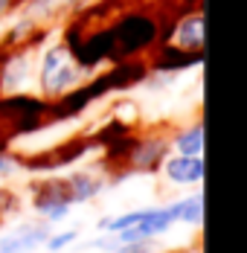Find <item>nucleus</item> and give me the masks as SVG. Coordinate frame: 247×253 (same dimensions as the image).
<instances>
[{"label":"nucleus","mask_w":247,"mask_h":253,"mask_svg":"<svg viewBox=\"0 0 247 253\" xmlns=\"http://www.w3.org/2000/svg\"><path fill=\"white\" fill-rule=\"evenodd\" d=\"M64 180H67V192H70V201L73 204L93 201L99 192L105 189V180L99 175H90V172H73V175H67Z\"/></svg>","instance_id":"obj_6"},{"label":"nucleus","mask_w":247,"mask_h":253,"mask_svg":"<svg viewBox=\"0 0 247 253\" xmlns=\"http://www.w3.org/2000/svg\"><path fill=\"white\" fill-rule=\"evenodd\" d=\"M177 154H186V157H201L204 154V126H189L183 131L174 134V140L169 143Z\"/></svg>","instance_id":"obj_10"},{"label":"nucleus","mask_w":247,"mask_h":253,"mask_svg":"<svg viewBox=\"0 0 247 253\" xmlns=\"http://www.w3.org/2000/svg\"><path fill=\"white\" fill-rule=\"evenodd\" d=\"M15 169H18V163H15L9 154H0V180H3V177H9Z\"/></svg>","instance_id":"obj_13"},{"label":"nucleus","mask_w":247,"mask_h":253,"mask_svg":"<svg viewBox=\"0 0 247 253\" xmlns=\"http://www.w3.org/2000/svg\"><path fill=\"white\" fill-rule=\"evenodd\" d=\"M131 160V169L134 172H157L160 169V163L169 157V140H154V137H148V140H143L140 143V149H131V154H128Z\"/></svg>","instance_id":"obj_5"},{"label":"nucleus","mask_w":247,"mask_h":253,"mask_svg":"<svg viewBox=\"0 0 247 253\" xmlns=\"http://www.w3.org/2000/svg\"><path fill=\"white\" fill-rule=\"evenodd\" d=\"M49 233H52V227L47 221H41V224H18L15 230L0 236V253H32L38 248H44Z\"/></svg>","instance_id":"obj_2"},{"label":"nucleus","mask_w":247,"mask_h":253,"mask_svg":"<svg viewBox=\"0 0 247 253\" xmlns=\"http://www.w3.org/2000/svg\"><path fill=\"white\" fill-rule=\"evenodd\" d=\"M169 212H172V221H183L189 227H201L204 224V192H195L189 198L172 201L169 204Z\"/></svg>","instance_id":"obj_9"},{"label":"nucleus","mask_w":247,"mask_h":253,"mask_svg":"<svg viewBox=\"0 0 247 253\" xmlns=\"http://www.w3.org/2000/svg\"><path fill=\"white\" fill-rule=\"evenodd\" d=\"M163 175L174 186H198L204 180V157H186V154H172L160 163Z\"/></svg>","instance_id":"obj_4"},{"label":"nucleus","mask_w":247,"mask_h":253,"mask_svg":"<svg viewBox=\"0 0 247 253\" xmlns=\"http://www.w3.org/2000/svg\"><path fill=\"white\" fill-rule=\"evenodd\" d=\"M73 207L70 192H67V180L64 177H49V180H38L32 183V210L44 218L49 210L55 207Z\"/></svg>","instance_id":"obj_3"},{"label":"nucleus","mask_w":247,"mask_h":253,"mask_svg":"<svg viewBox=\"0 0 247 253\" xmlns=\"http://www.w3.org/2000/svg\"><path fill=\"white\" fill-rule=\"evenodd\" d=\"M108 253H157L154 242H131V245H114Z\"/></svg>","instance_id":"obj_12"},{"label":"nucleus","mask_w":247,"mask_h":253,"mask_svg":"<svg viewBox=\"0 0 247 253\" xmlns=\"http://www.w3.org/2000/svg\"><path fill=\"white\" fill-rule=\"evenodd\" d=\"M76 239H79V230H64V233H49V239L44 242V248H47V253H61V251H67V248L73 245Z\"/></svg>","instance_id":"obj_11"},{"label":"nucleus","mask_w":247,"mask_h":253,"mask_svg":"<svg viewBox=\"0 0 247 253\" xmlns=\"http://www.w3.org/2000/svg\"><path fill=\"white\" fill-rule=\"evenodd\" d=\"M29 79H32V58L21 52V55H12L6 61V67L0 73V84H3V90L12 93V90H21Z\"/></svg>","instance_id":"obj_7"},{"label":"nucleus","mask_w":247,"mask_h":253,"mask_svg":"<svg viewBox=\"0 0 247 253\" xmlns=\"http://www.w3.org/2000/svg\"><path fill=\"white\" fill-rule=\"evenodd\" d=\"M38 82L41 90L47 96H61L67 90H73L76 84L82 82V70L76 67V61L70 58L67 47L55 44L41 55V70H38Z\"/></svg>","instance_id":"obj_1"},{"label":"nucleus","mask_w":247,"mask_h":253,"mask_svg":"<svg viewBox=\"0 0 247 253\" xmlns=\"http://www.w3.org/2000/svg\"><path fill=\"white\" fill-rule=\"evenodd\" d=\"M172 44L177 47V50L198 52L201 47H204V18H201V15H189V18H183L180 26L174 29Z\"/></svg>","instance_id":"obj_8"}]
</instances>
